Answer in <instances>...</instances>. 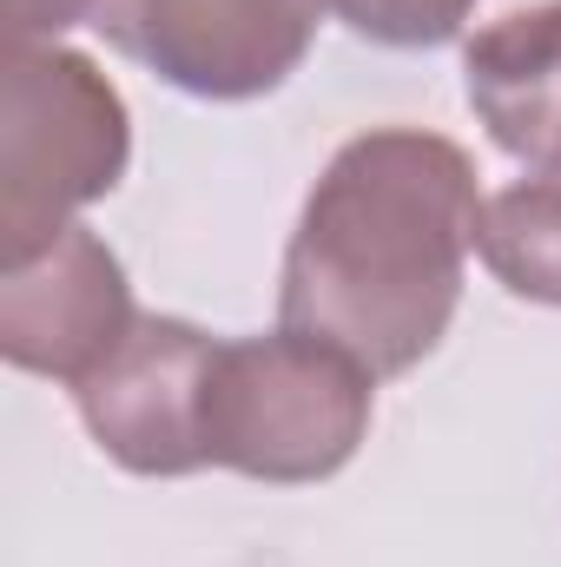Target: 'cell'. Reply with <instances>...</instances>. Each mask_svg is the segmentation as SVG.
<instances>
[{
	"label": "cell",
	"mask_w": 561,
	"mask_h": 567,
	"mask_svg": "<svg viewBox=\"0 0 561 567\" xmlns=\"http://www.w3.org/2000/svg\"><path fill=\"white\" fill-rule=\"evenodd\" d=\"M482 231L469 152L422 126H377L337 145L304 198L278 278V323L370 377H404L442 343L462 265Z\"/></svg>",
	"instance_id": "cell-1"
},
{
	"label": "cell",
	"mask_w": 561,
	"mask_h": 567,
	"mask_svg": "<svg viewBox=\"0 0 561 567\" xmlns=\"http://www.w3.org/2000/svg\"><path fill=\"white\" fill-rule=\"evenodd\" d=\"M133 120L120 86L67 47H7L0 80V258L47 251L80 205L126 178Z\"/></svg>",
	"instance_id": "cell-2"
},
{
	"label": "cell",
	"mask_w": 561,
	"mask_h": 567,
	"mask_svg": "<svg viewBox=\"0 0 561 567\" xmlns=\"http://www.w3.org/2000/svg\"><path fill=\"white\" fill-rule=\"evenodd\" d=\"M370 403L377 377L304 330L232 337L205 383V462L252 482H324L364 449Z\"/></svg>",
	"instance_id": "cell-3"
},
{
	"label": "cell",
	"mask_w": 561,
	"mask_h": 567,
	"mask_svg": "<svg viewBox=\"0 0 561 567\" xmlns=\"http://www.w3.org/2000/svg\"><path fill=\"white\" fill-rule=\"evenodd\" d=\"M324 0H93L106 47L192 100H258L310 53Z\"/></svg>",
	"instance_id": "cell-4"
},
{
	"label": "cell",
	"mask_w": 561,
	"mask_h": 567,
	"mask_svg": "<svg viewBox=\"0 0 561 567\" xmlns=\"http://www.w3.org/2000/svg\"><path fill=\"white\" fill-rule=\"evenodd\" d=\"M218 337L145 310L133 337L73 390L93 442L133 475H192L205 462V383Z\"/></svg>",
	"instance_id": "cell-5"
},
{
	"label": "cell",
	"mask_w": 561,
	"mask_h": 567,
	"mask_svg": "<svg viewBox=\"0 0 561 567\" xmlns=\"http://www.w3.org/2000/svg\"><path fill=\"white\" fill-rule=\"evenodd\" d=\"M133 284L126 265L86 225H67L27 265L0 278V357L27 377L86 383L126 337H133Z\"/></svg>",
	"instance_id": "cell-6"
},
{
	"label": "cell",
	"mask_w": 561,
	"mask_h": 567,
	"mask_svg": "<svg viewBox=\"0 0 561 567\" xmlns=\"http://www.w3.org/2000/svg\"><path fill=\"white\" fill-rule=\"evenodd\" d=\"M469 106L522 165L561 172V0L489 20L462 53Z\"/></svg>",
	"instance_id": "cell-7"
},
{
	"label": "cell",
	"mask_w": 561,
	"mask_h": 567,
	"mask_svg": "<svg viewBox=\"0 0 561 567\" xmlns=\"http://www.w3.org/2000/svg\"><path fill=\"white\" fill-rule=\"evenodd\" d=\"M476 251L529 303H561V172H536L482 205Z\"/></svg>",
	"instance_id": "cell-8"
},
{
	"label": "cell",
	"mask_w": 561,
	"mask_h": 567,
	"mask_svg": "<svg viewBox=\"0 0 561 567\" xmlns=\"http://www.w3.org/2000/svg\"><path fill=\"white\" fill-rule=\"evenodd\" d=\"M324 7L377 47H442L476 13V0H324Z\"/></svg>",
	"instance_id": "cell-9"
},
{
	"label": "cell",
	"mask_w": 561,
	"mask_h": 567,
	"mask_svg": "<svg viewBox=\"0 0 561 567\" xmlns=\"http://www.w3.org/2000/svg\"><path fill=\"white\" fill-rule=\"evenodd\" d=\"M73 20H93V0H7V47H53Z\"/></svg>",
	"instance_id": "cell-10"
}]
</instances>
